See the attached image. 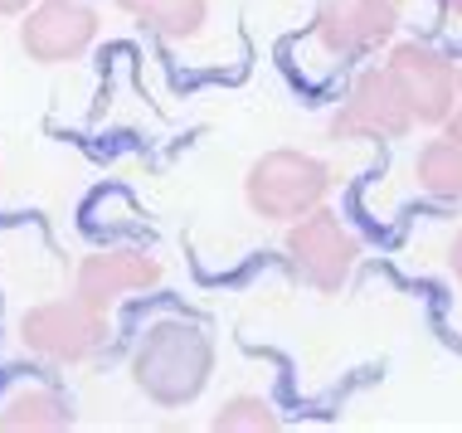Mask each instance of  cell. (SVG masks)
<instances>
[{"mask_svg":"<svg viewBox=\"0 0 462 433\" xmlns=\"http://www.w3.org/2000/svg\"><path fill=\"white\" fill-rule=\"evenodd\" d=\"M215 375V341L199 321L156 317L132 345V385L161 410H185Z\"/></svg>","mask_w":462,"mask_h":433,"instance_id":"6da1fadb","label":"cell"},{"mask_svg":"<svg viewBox=\"0 0 462 433\" xmlns=\"http://www.w3.org/2000/svg\"><path fill=\"white\" fill-rule=\"evenodd\" d=\"M327 190H331V166L311 152H292V146L263 152L244 176L248 209L263 219H278V225H292V219L311 215L327 200Z\"/></svg>","mask_w":462,"mask_h":433,"instance_id":"7a4b0ae2","label":"cell"},{"mask_svg":"<svg viewBox=\"0 0 462 433\" xmlns=\"http://www.w3.org/2000/svg\"><path fill=\"white\" fill-rule=\"evenodd\" d=\"M20 341L24 351L49 365H83L107 351L112 321H107V307H93L88 297L73 292V297H54V302L30 307L20 317Z\"/></svg>","mask_w":462,"mask_h":433,"instance_id":"3957f363","label":"cell"},{"mask_svg":"<svg viewBox=\"0 0 462 433\" xmlns=\"http://www.w3.org/2000/svg\"><path fill=\"white\" fill-rule=\"evenodd\" d=\"M287 263H292V273L307 282V288L317 292H341V282L351 278L356 258H360V239L351 234V225H346L336 209L317 205L311 215L292 219L287 225Z\"/></svg>","mask_w":462,"mask_h":433,"instance_id":"277c9868","label":"cell"},{"mask_svg":"<svg viewBox=\"0 0 462 433\" xmlns=\"http://www.w3.org/2000/svg\"><path fill=\"white\" fill-rule=\"evenodd\" d=\"M384 69H390L394 88L404 93V103H409V113H414L419 127H443V122L453 117V107L462 103L457 64L439 44H423V40L390 44Z\"/></svg>","mask_w":462,"mask_h":433,"instance_id":"5b68a950","label":"cell"},{"mask_svg":"<svg viewBox=\"0 0 462 433\" xmlns=\"http://www.w3.org/2000/svg\"><path fill=\"white\" fill-rule=\"evenodd\" d=\"M419 122L409 113L404 93L394 88L390 69L370 64L360 69L346 88L341 107L331 113V137L336 142H390V137H409Z\"/></svg>","mask_w":462,"mask_h":433,"instance_id":"8992f818","label":"cell"},{"mask_svg":"<svg viewBox=\"0 0 462 433\" xmlns=\"http://www.w3.org/2000/svg\"><path fill=\"white\" fill-rule=\"evenodd\" d=\"M399 30V0H317L307 40L331 59H365Z\"/></svg>","mask_w":462,"mask_h":433,"instance_id":"52a82bcc","label":"cell"},{"mask_svg":"<svg viewBox=\"0 0 462 433\" xmlns=\"http://www.w3.org/2000/svg\"><path fill=\"white\" fill-rule=\"evenodd\" d=\"M93 40H97V10L88 0H40L20 20V49L34 64L83 59Z\"/></svg>","mask_w":462,"mask_h":433,"instance_id":"ba28073f","label":"cell"},{"mask_svg":"<svg viewBox=\"0 0 462 433\" xmlns=\"http://www.w3.org/2000/svg\"><path fill=\"white\" fill-rule=\"evenodd\" d=\"M161 282V263L152 253L142 249H97L79 263V273H73V292L88 297L93 307H107L122 302V297L132 292H152Z\"/></svg>","mask_w":462,"mask_h":433,"instance_id":"9c48e42d","label":"cell"},{"mask_svg":"<svg viewBox=\"0 0 462 433\" xmlns=\"http://www.w3.org/2000/svg\"><path fill=\"white\" fill-rule=\"evenodd\" d=\"M73 400L54 385H15L0 400V433H64L73 428Z\"/></svg>","mask_w":462,"mask_h":433,"instance_id":"30bf717a","label":"cell"},{"mask_svg":"<svg viewBox=\"0 0 462 433\" xmlns=\"http://www.w3.org/2000/svg\"><path fill=\"white\" fill-rule=\"evenodd\" d=\"M117 10L171 44L195 40L209 20V0H117Z\"/></svg>","mask_w":462,"mask_h":433,"instance_id":"8fae6325","label":"cell"},{"mask_svg":"<svg viewBox=\"0 0 462 433\" xmlns=\"http://www.w3.org/2000/svg\"><path fill=\"white\" fill-rule=\"evenodd\" d=\"M414 185L439 205H462V146L453 137H433L419 146Z\"/></svg>","mask_w":462,"mask_h":433,"instance_id":"7c38bea8","label":"cell"},{"mask_svg":"<svg viewBox=\"0 0 462 433\" xmlns=\"http://www.w3.org/2000/svg\"><path fill=\"white\" fill-rule=\"evenodd\" d=\"M209 428L215 433H278L282 419L263 394H234V400L219 404V414L209 419Z\"/></svg>","mask_w":462,"mask_h":433,"instance_id":"4fadbf2b","label":"cell"},{"mask_svg":"<svg viewBox=\"0 0 462 433\" xmlns=\"http://www.w3.org/2000/svg\"><path fill=\"white\" fill-rule=\"evenodd\" d=\"M448 273H453V278H457V288H462V229H457L453 249H448Z\"/></svg>","mask_w":462,"mask_h":433,"instance_id":"5bb4252c","label":"cell"},{"mask_svg":"<svg viewBox=\"0 0 462 433\" xmlns=\"http://www.w3.org/2000/svg\"><path fill=\"white\" fill-rule=\"evenodd\" d=\"M443 137H453V142L462 146V103L453 107V117H448V122H443Z\"/></svg>","mask_w":462,"mask_h":433,"instance_id":"9a60e30c","label":"cell"},{"mask_svg":"<svg viewBox=\"0 0 462 433\" xmlns=\"http://www.w3.org/2000/svg\"><path fill=\"white\" fill-rule=\"evenodd\" d=\"M439 10L448 24H462V0H439Z\"/></svg>","mask_w":462,"mask_h":433,"instance_id":"2e32d148","label":"cell"},{"mask_svg":"<svg viewBox=\"0 0 462 433\" xmlns=\"http://www.w3.org/2000/svg\"><path fill=\"white\" fill-rule=\"evenodd\" d=\"M30 5H40V0H0V15H24Z\"/></svg>","mask_w":462,"mask_h":433,"instance_id":"e0dca14e","label":"cell"},{"mask_svg":"<svg viewBox=\"0 0 462 433\" xmlns=\"http://www.w3.org/2000/svg\"><path fill=\"white\" fill-rule=\"evenodd\" d=\"M457 88H462V64H457Z\"/></svg>","mask_w":462,"mask_h":433,"instance_id":"ac0fdd59","label":"cell"}]
</instances>
